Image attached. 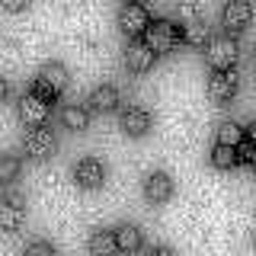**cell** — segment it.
Returning <instances> with one entry per match:
<instances>
[{
	"instance_id": "1",
	"label": "cell",
	"mask_w": 256,
	"mask_h": 256,
	"mask_svg": "<svg viewBox=\"0 0 256 256\" xmlns=\"http://www.w3.org/2000/svg\"><path fill=\"white\" fill-rule=\"evenodd\" d=\"M237 58H240V45L228 32H224V36H212L205 42V61H208L212 70H230L237 64Z\"/></svg>"
},
{
	"instance_id": "2",
	"label": "cell",
	"mask_w": 256,
	"mask_h": 256,
	"mask_svg": "<svg viewBox=\"0 0 256 256\" xmlns=\"http://www.w3.org/2000/svg\"><path fill=\"white\" fill-rule=\"evenodd\" d=\"M141 42L148 45L154 54H170L173 48L182 42V32L176 29V22H170V20H154L148 29H144Z\"/></svg>"
},
{
	"instance_id": "3",
	"label": "cell",
	"mask_w": 256,
	"mask_h": 256,
	"mask_svg": "<svg viewBox=\"0 0 256 256\" xmlns=\"http://www.w3.org/2000/svg\"><path fill=\"white\" fill-rule=\"evenodd\" d=\"M253 20V4L250 0H228L221 10V26L228 36H237V32H244L246 26H250Z\"/></svg>"
},
{
	"instance_id": "4",
	"label": "cell",
	"mask_w": 256,
	"mask_h": 256,
	"mask_svg": "<svg viewBox=\"0 0 256 256\" xmlns=\"http://www.w3.org/2000/svg\"><path fill=\"white\" fill-rule=\"evenodd\" d=\"M20 122L26 125V128H42L48 122V116H52V102H45V100H38L36 93H22V100H20Z\"/></svg>"
},
{
	"instance_id": "5",
	"label": "cell",
	"mask_w": 256,
	"mask_h": 256,
	"mask_svg": "<svg viewBox=\"0 0 256 256\" xmlns=\"http://www.w3.org/2000/svg\"><path fill=\"white\" fill-rule=\"evenodd\" d=\"M54 148H58V138H54L52 128H32V132L26 134V141H22V150H26V157L32 160H45L54 154Z\"/></svg>"
},
{
	"instance_id": "6",
	"label": "cell",
	"mask_w": 256,
	"mask_h": 256,
	"mask_svg": "<svg viewBox=\"0 0 256 256\" xmlns=\"http://www.w3.org/2000/svg\"><path fill=\"white\" fill-rule=\"evenodd\" d=\"M237 86H240V77L237 70H212V77H208V96H212L214 102H230L237 96Z\"/></svg>"
},
{
	"instance_id": "7",
	"label": "cell",
	"mask_w": 256,
	"mask_h": 256,
	"mask_svg": "<svg viewBox=\"0 0 256 256\" xmlns=\"http://www.w3.org/2000/svg\"><path fill=\"white\" fill-rule=\"evenodd\" d=\"M148 26H150V16L141 4H122V10H118V29H122L128 38L144 36Z\"/></svg>"
},
{
	"instance_id": "8",
	"label": "cell",
	"mask_w": 256,
	"mask_h": 256,
	"mask_svg": "<svg viewBox=\"0 0 256 256\" xmlns=\"http://www.w3.org/2000/svg\"><path fill=\"white\" fill-rule=\"evenodd\" d=\"M74 180H77L80 189H100L102 182H106V166L96 157H84V160H77V166H74Z\"/></svg>"
},
{
	"instance_id": "9",
	"label": "cell",
	"mask_w": 256,
	"mask_h": 256,
	"mask_svg": "<svg viewBox=\"0 0 256 256\" xmlns=\"http://www.w3.org/2000/svg\"><path fill=\"white\" fill-rule=\"evenodd\" d=\"M170 196H173V180H170L164 170H154V173L144 176V198H148L150 205L166 202Z\"/></svg>"
},
{
	"instance_id": "10",
	"label": "cell",
	"mask_w": 256,
	"mask_h": 256,
	"mask_svg": "<svg viewBox=\"0 0 256 256\" xmlns=\"http://www.w3.org/2000/svg\"><path fill=\"white\" fill-rule=\"evenodd\" d=\"M154 61H157V54L150 52L144 42H138V38L125 45V68H128V70H134V74H144V70L154 68Z\"/></svg>"
},
{
	"instance_id": "11",
	"label": "cell",
	"mask_w": 256,
	"mask_h": 256,
	"mask_svg": "<svg viewBox=\"0 0 256 256\" xmlns=\"http://www.w3.org/2000/svg\"><path fill=\"white\" fill-rule=\"evenodd\" d=\"M118 122H122V132L125 134L141 138V134H148V128H150V112L144 109V106H125Z\"/></svg>"
},
{
	"instance_id": "12",
	"label": "cell",
	"mask_w": 256,
	"mask_h": 256,
	"mask_svg": "<svg viewBox=\"0 0 256 256\" xmlns=\"http://www.w3.org/2000/svg\"><path fill=\"white\" fill-rule=\"evenodd\" d=\"M86 250H90V256H118V244H116V230H93L90 240H86Z\"/></svg>"
},
{
	"instance_id": "13",
	"label": "cell",
	"mask_w": 256,
	"mask_h": 256,
	"mask_svg": "<svg viewBox=\"0 0 256 256\" xmlns=\"http://www.w3.org/2000/svg\"><path fill=\"white\" fill-rule=\"evenodd\" d=\"M86 102H90L86 109H93V112H116L118 109V90L112 84H102V86H96L90 93Z\"/></svg>"
},
{
	"instance_id": "14",
	"label": "cell",
	"mask_w": 256,
	"mask_h": 256,
	"mask_svg": "<svg viewBox=\"0 0 256 256\" xmlns=\"http://www.w3.org/2000/svg\"><path fill=\"white\" fill-rule=\"evenodd\" d=\"M38 77H42V80H45V84L52 86V90L58 93V96L68 90V84H70V74H68V68H64L61 61H48V64H42Z\"/></svg>"
},
{
	"instance_id": "15",
	"label": "cell",
	"mask_w": 256,
	"mask_h": 256,
	"mask_svg": "<svg viewBox=\"0 0 256 256\" xmlns=\"http://www.w3.org/2000/svg\"><path fill=\"white\" fill-rule=\"evenodd\" d=\"M116 244H118V253H138L144 246V234L141 228H134V224H118L116 228Z\"/></svg>"
},
{
	"instance_id": "16",
	"label": "cell",
	"mask_w": 256,
	"mask_h": 256,
	"mask_svg": "<svg viewBox=\"0 0 256 256\" xmlns=\"http://www.w3.org/2000/svg\"><path fill=\"white\" fill-rule=\"evenodd\" d=\"M61 122H64V128H70V132H86V128H90V109L70 102V106L61 109Z\"/></svg>"
},
{
	"instance_id": "17",
	"label": "cell",
	"mask_w": 256,
	"mask_h": 256,
	"mask_svg": "<svg viewBox=\"0 0 256 256\" xmlns=\"http://www.w3.org/2000/svg\"><path fill=\"white\" fill-rule=\"evenodd\" d=\"M22 221H26V212H22V205L16 202H0V230H20Z\"/></svg>"
},
{
	"instance_id": "18",
	"label": "cell",
	"mask_w": 256,
	"mask_h": 256,
	"mask_svg": "<svg viewBox=\"0 0 256 256\" xmlns=\"http://www.w3.org/2000/svg\"><path fill=\"white\" fill-rule=\"evenodd\" d=\"M182 32V42L186 45H196V48H202L205 42H208V26L202 20H196V22H186V26L180 29Z\"/></svg>"
},
{
	"instance_id": "19",
	"label": "cell",
	"mask_w": 256,
	"mask_h": 256,
	"mask_svg": "<svg viewBox=\"0 0 256 256\" xmlns=\"http://www.w3.org/2000/svg\"><path fill=\"white\" fill-rule=\"evenodd\" d=\"M234 164H237V148H230V144H214L212 166H218V170H230Z\"/></svg>"
},
{
	"instance_id": "20",
	"label": "cell",
	"mask_w": 256,
	"mask_h": 256,
	"mask_svg": "<svg viewBox=\"0 0 256 256\" xmlns=\"http://www.w3.org/2000/svg\"><path fill=\"white\" fill-rule=\"evenodd\" d=\"M244 138H246V132H244L237 122H230V118L218 125V144H230V148H237Z\"/></svg>"
},
{
	"instance_id": "21",
	"label": "cell",
	"mask_w": 256,
	"mask_h": 256,
	"mask_svg": "<svg viewBox=\"0 0 256 256\" xmlns=\"http://www.w3.org/2000/svg\"><path fill=\"white\" fill-rule=\"evenodd\" d=\"M20 170H22L20 157L4 154V157H0V186H10V182H16V180H20Z\"/></svg>"
},
{
	"instance_id": "22",
	"label": "cell",
	"mask_w": 256,
	"mask_h": 256,
	"mask_svg": "<svg viewBox=\"0 0 256 256\" xmlns=\"http://www.w3.org/2000/svg\"><path fill=\"white\" fill-rule=\"evenodd\" d=\"M176 16H180L182 26H186V22L202 20V16H198V0H180V6H176Z\"/></svg>"
},
{
	"instance_id": "23",
	"label": "cell",
	"mask_w": 256,
	"mask_h": 256,
	"mask_svg": "<svg viewBox=\"0 0 256 256\" xmlns=\"http://www.w3.org/2000/svg\"><path fill=\"white\" fill-rule=\"evenodd\" d=\"M22 256H58V246L48 244V240H32L26 250H22Z\"/></svg>"
},
{
	"instance_id": "24",
	"label": "cell",
	"mask_w": 256,
	"mask_h": 256,
	"mask_svg": "<svg viewBox=\"0 0 256 256\" xmlns=\"http://www.w3.org/2000/svg\"><path fill=\"white\" fill-rule=\"evenodd\" d=\"M237 164H250V166L256 164V144L253 141L244 138V141L237 144Z\"/></svg>"
},
{
	"instance_id": "25",
	"label": "cell",
	"mask_w": 256,
	"mask_h": 256,
	"mask_svg": "<svg viewBox=\"0 0 256 256\" xmlns=\"http://www.w3.org/2000/svg\"><path fill=\"white\" fill-rule=\"evenodd\" d=\"M29 93H36L38 100H45V102H54V100H58V93H54V90L45 84L42 77H36V80H32V90H29Z\"/></svg>"
},
{
	"instance_id": "26",
	"label": "cell",
	"mask_w": 256,
	"mask_h": 256,
	"mask_svg": "<svg viewBox=\"0 0 256 256\" xmlns=\"http://www.w3.org/2000/svg\"><path fill=\"white\" fill-rule=\"evenodd\" d=\"M4 6L10 13H20V10H26V6H29V0H4Z\"/></svg>"
},
{
	"instance_id": "27",
	"label": "cell",
	"mask_w": 256,
	"mask_h": 256,
	"mask_svg": "<svg viewBox=\"0 0 256 256\" xmlns=\"http://www.w3.org/2000/svg\"><path fill=\"white\" fill-rule=\"evenodd\" d=\"M150 256H176L170 246H154V250H150Z\"/></svg>"
},
{
	"instance_id": "28",
	"label": "cell",
	"mask_w": 256,
	"mask_h": 256,
	"mask_svg": "<svg viewBox=\"0 0 256 256\" xmlns=\"http://www.w3.org/2000/svg\"><path fill=\"white\" fill-rule=\"evenodd\" d=\"M6 93H10V84H6V77H0V102L6 100Z\"/></svg>"
},
{
	"instance_id": "29",
	"label": "cell",
	"mask_w": 256,
	"mask_h": 256,
	"mask_svg": "<svg viewBox=\"0 0 256 256\" xmlns=\"http://www.w3.org/2000/svg\"><path fill=\"white\" fill-rule=\"evenodd\" d=\"M244 132H246V141H253V144H256V122H253L250 128H244Z\"/></svg>"
},
{
	"instance_id": "30",
	"label": "cell",
	"mask_w": 256,
	"mask_h": 256,
	"mask_svg": "<svg viewBox=\"0 0 256 256\" xmlns=\"http://www.w3.org/2000/svg\"><path fill=\"white\" fill-rule=\"evenodd\" d=\"M253 61H256V45H253Z\"/></svg>"
},
{
	"instance_id": "31",
	"label": "cell",
	"mask_w": 256,
	"mask_h": 256,
	"mask_svg": "<svg viewBox=\"0 0 256 256\" xmlns=\"http://www.w3.org/2000/svg\"><path fill=\"white\" fill-rule=\"evenodd\" d=\"M125 4H138V0H125Z\"/></svg>"
},
{
	"instance_id": "32",
	"label": "cell",
	"mask_w": 256,
	"mask_h": 256,
	"mask_svg": "<svg viewBox=\"0 0 256 256\" xmlns=\"http://www.w3.org/2000/svg\"><path fill=\"white\" fill-rule=\"evenodd\" d=\"M253 246H256V234H253Z\"/></svg>"
},
{
	"instance_id": "33",
	"label": "cell",
	"mask_w": 256,
	"mask_h": 256,
	"mask_svg": "<svg viewBox=\"0 0 256 256\" xmlns=\"http://www.w3.org/2000/svg\"><path fill=\"white\" fill-rule=\"evenodd\" d=\"M253 166H256V164H253Z\"/></svg>"
}]
</instances>
